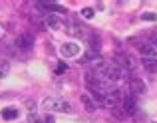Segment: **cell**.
Returning <instances> with one entry per match:
<instances>
[{
  "instance_id": "1",
  "label": "cell",
  "mask_w": 157,
  "mask_h": 123,
  "mask_svg": "<svg viewBox=\"0 0 157 123\" xmlns=\"http://www.w3.org/2000/svg\"><path fill=\"white\" fill-rule=\"evenodd\" d=\"M44 107H46L48 111H58V113H70L72 111L70 101L62 99V97H46V99H44Z\"/></svg>"
},
{
  "instance_id": "2",
  "label": "cell",
  "mask_w": 157,
  "mask_h": 123,
  "mask_svg": "<svg viewBox=\"0 0 157 123\" xmlns=\"http://www.w3.org/2000/svg\"><path fill=\"white\" fill-rule=\"evenodd\" d=\"M104 77L107 81H117V80H123V77H127V72L121 68V65L117 64H109L107 62L105 69H104Z\"/></svg>"
},
{
  "instance_id": "3",
  "label": "cell",
  "mask_w": 157,
  "mask_h": 123,
  "mask_svg": "<svg viewBox=\"0 0 157 123\" xmlns=\"http://www.w3.org/2000/svg\"><path fill=\"white\" fill-rule=\"evenodd\" d=\"M14 46L18 48V50H24V52L32 50V48H34V36H30V34H20L18 38L14 40Z\"/></svg>"
},
{
  "instance_id": "4",
  "label": "cell",
  "mask_w": 157,
  "mask_h": 123,
  "mask_svg": "<svg viewBox=\"0 0 157 123\" xmlns=\"http://www.w3.org/2000/svg\"><path fill=\"white\" fill-rule=\"evenodd\" d=\"M119 107L123 109V113H125V115H133V113L137 111V103H135L133 97H123L121 103H119Z\"/></svg>"
},
{
  "instance_id": "5",
  "label": "cell",
  "mask_w": 157,
  "mask_h": 123,
  "mask_svg": "<svg viewBox=\"0 0 157 123\" xmlns=\"http://www.w3.org/2000/svg\"><path fill=\"white\" fill-rule=\"evenodd\" d=\"M129 89L133 93H137V95H141V93H145L147 85L143 80H139V77H129Z\"/></svg>"
},
{
  "instance_id": "6",
  "label": "cell",
  "mask_w": 157,
  "mask_h": 123,
  "mask_svg": "<svg viewBox=\"0 0 157 123\" xmlns=\"http://www.w3.org/2000/svg\"><path fill=\"white\" fill-rule=\"evenodd\" d=\"M121 64L123 65V69H125V72H129V69H135L137 68V62H135V58L133 56H117V65Z\"/></svg>"
},
{
  "instance_id": "7",
  "label": "cell",
  "mask_w": 157,
  "mask_h": 123,
  "mask_svg": "<svg viewBox=\"0 0 157 123\" xmlns=\"http://www.w3.org/2000/svg\"><path fill=\"white\" fill-rule=\"evenodd\" d=\"M60 52H62L64 58H74V56L80 54V46H78V44H64V46L60 48Z\"/></svg>"
},
{
  "instance_id": "8",
  "label": "cell",
  "mask_w": 157,
  "mask_h": 123,
  "mask_svg": "<svg viewBox=\"0 0 157 123\" xmlns=\"http://www.w3.org/2000/svg\"><path fill=\"white\" fill-rule=\"evenodd\" d=\"M139 52H141L143 58H153V60H157V50H155L153 46H151L149 42L141 44V46H139Z\"/></svg>"
},
{
  "instance_id": "9",
  "label": "cell",
  "mask_w": 157,
  "mask_h": 123,
  "mask_svg": "<svg viewBox=\"0 0 157 123\" xmlns=\"http://www.w3.org/2000/svg\"><path fill=\"white\" fill-rule=\"evenodd\" d=\"M44 24H46L48 28H54V30H58V28H62V20L58 18L56 14H48L46 18H44Z\"/></svg>"
},
{
  "instance_id": "10",
  "label": "cell",
  "mask_w": 157,
  "mask_h": 123,
  "mask_svg": "<svg viewBox=\"0 0 157 123\" xmlns=\"http://www.w3.org/2000/svg\"><path fill=\"white\" fill-rule=\"evenodd\" d=\"M82 103L86 105V109H88V111H96V109H98L96 101H94V99H92V97H90V95H86V93H84V95H82Z\"/></svg>"
},
{
  "instance_id": "11",
  "label": "cell",
  "mask_w": 157,
  "mask_h": 123,
  "mask_svg": "<svg viewBox=\"0 0 157 123\" xmlns=\"http://www.w3.org/2000/svg\"><path fill=\"white\" fill-rule=\"evenodd\" d=\"M143 68H145L147 72L155 73L157 72V60H153V58H143Z\"/></svg>"
},
{
  "instance_id": "12",
  "label": "cell",
  "mask_w": 157,
  "mask_h": 123,
  "mask_svg": "<svg viewBox=\"0 0 157 123\" xmlns=\"http://www.w3.org/2000/svg\"><path fill=\"white\" fill-rule=\"evenodd\" d=\"M90 48H92V52H100L101 50V42H100V38H96V36H92L90 38Z\"/></svg>"
},
{
  "instance_id": "13",
  "label": "cell",
  "mask_w": 157,
  "mask_h": 123,
  "mask_svg": "<svg viewBox=\"0 0 157 123\" xmlns=\"http://www.w3.org/2000/svg\"><path fill=\"white\" fill-rule=\"evenodd\" d=\"M68 32H70V34H74V36H82V34H84L82 26H78V24H74V22L68 26Z\"/></svg>"
},
{
  "instance_id": "14",
  "label": "cell",
  "mask_w": 157,
  "mask_h": 123,
  "mask_svg": "<svg viewBox=\"0 0 157 123\" xmlns=\"http://www.w3.org/2000/svg\"><path fill=\"white\" fill-rule=\"evenodd\" d=\"M2 115L6 117V119H14V117H18V111H16V109H4Z\"/></svg>"
},
{
  "instance_id": "15",
  "label": "cell",
  "mask_w": 157,
  "mask_h": 123,
  "mask_svg": "<svg viewBox=\"0 0 157 123\" xmlns=\"http://www.w3.org/2000/svg\"><path fill=\"white\" fill-rule=\"evenodd\" d=\"M82 16H84L86 20H92L94 18V8H84V10H82Z\"/></svg>"
},
{
  "instance_id": "16",
  "label": "cell",
  "mask_w": 157,
  "mask_h": 123,
  "mask_svg": "<svg viewBox=\"0 0 157 123\" xmlns=\"http://www.w3.org/2000/svg\"><path fill=\"white\" fill-rule=\"evenodd\" d=\"M141 18H143V20H149V22H155L157 16L153 14V12H145V14H141Z\"/></svg>"
},
{
  "instance_id": "17",
  "label": "cell",
  "mask_w": 157,
  "mask_h": 123,
  "mask_svg": "<svg viewBox=\"0 0 157 123\" xmlns=\"http://www.w3.org/2000/svg\"><path fill=\"white\" fill-rule=\"evenodd\" d=\"M8 72V64H0V77H4Z\"/></svg>"
},
{
  "instance_id": "18",
  "label": "cell",
  "mask_w": 157,
  "mask_h": 123,
  "mask_svg": "<svg viewBox=\"0 0 157 123\" xmlns=\"http://www.w3.org/2000/svg\"><path fill=\"white\" fill-rule=\"evenodd\" d=\"M66 69H68V65H66V64H60V65H58V69H56V73H64Z\"/></svg>"
},
{
  "instance_id": "19",
  "label": "cell",
  "mask_w": 157,
  "mask_h": 123,
  "mask_svg": "<svg viewBox=\"0 0 157 123\" xmlns=\"http://www.w3.org/2000/svg\"><path fill=\"white\" fill-rule=\"evenodd\" d=\"M149 44H151V46H153L155 50H157V34L153 36V38H151V42H149Z\"/></svg>"
},
{
  "instance_id": "20",
  "label": "cell",
  "mask_w": 157,
  "mask_h": 123,
  "mask_svg": "<svg viewBox=\"0 0 157 123\" xmlns=\"http://www.w3.org/2000/svg\"><path fill=\"white\" fill-rule=\"evenodd\" d=\"M42 121H44V123H54V119H52V117H44Z\"/></svg>"
},
{
  "instance_id": "21",
  "label": "cell",
  "mask_w": 157,
  "mask_h": 123,
  "mask_svg": "<svg viewBox=\"0 0 157 123\" xmlns=\"http://www.w3.org/2000/svg\"><path fill=\"white\" fill-rule=\"evenodd\" d=\"M0 32H2V30H0Z\"/></svg>"
}]
</instances>
